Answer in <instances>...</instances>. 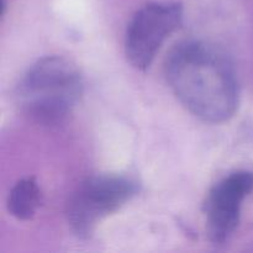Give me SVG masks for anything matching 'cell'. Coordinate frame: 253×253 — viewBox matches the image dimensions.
<instances>
[{"instance_id":"277c9868","label":"cell","mask_w":253,"mask_h":253,"mask_svg":"<svg viewBox=\"0 0 253 253\" xmlns=\"http://www.w3.org/2000/svg\"><path fill=\"white\" fill-rule=\"evenodd\" d=\"M183 6L179 2H148L130 20L125 34V53L135 68L145 71L166 40L180 27Z\"/></svg>"},{"instance_id":"5b68a950","label":"cell","mask_w":253,"mask_h":253,"mask_svg":"<svg viewBox=\"0 0 253 253\" xmlns=\"http://www.w3.org/2000/svg\"><path fill=\"white\" fill-rule=\"evenodd\" d=\"M253 192V172L237 170L220 179L204 203L205 224L210 241L222 245L237 229L245 199Z\"/></svg>"},{"instance_id":"8992f818","label":"cell","mask_w":253,"mask_h":253,"mask_svg":"<svg viewBox=\"0 0 253 253\" xmlns=\"http://www.w3.org/2000/svg\"><path fill=\"white\" fill-rule=\"evenodd\" d=\"M41 188L34 177L20 179L11 188L7 197V210L17 220L29 221L42 205Z\"/></svg>"},{"instance_id":"3957f363","label":"cell","mask_w":253,"mask_h":253,"mask_svg":"<svg viewBox=\"0 0 253 253\" xmlns=\"http://www.w3.org/2000/svg\"><path fill=\"white\" fill-rule=\"evenodd\" d=\"M138 192L140 184L127 175L100 174L86 178L67 202V222L74 235L88 239L104 219L120 210Z\"/></svg>"},{"instance_id":"6da1fadb","label":"cell","mask_w":253,"mask_h":253,"mask_svg":"<svg viewBox=\"0 0 253 253\" xmlns=\"http://www.w3.org/2000/svg\"><path fill=\"white\" fill-rule=\"evenodd\" d=\"M166 78L175 98L197 118L225 123L236 113L240 89L226 54L204 41H185L169 53Z\"/></svg>"},{"instance_id":"7a4b0ae2","label":"cell","mask_w":253,"mask_h":253,"mask_svg":"<svg viewBox=\"0 0 253 253\" xmlns=\"http://www.w3.org/2000/svg\"><path fill=\"white\" fill-rule=\"evenodd\" d=\"M84 90L78 67L61 56H48L32 64L16 88L22 113L42 125H57L72 113Z\"/></svg>"}]
</instances>
